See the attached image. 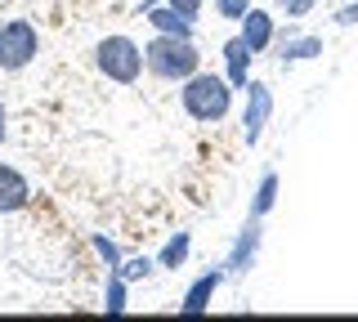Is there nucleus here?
I'll return each instance as SVG.
<instances>
[{"instance_id": "15", "label": "nucleus", "mask_w": 358, "mask_h": 322, "mask_svg": "<svg viewBox=\"0 0 358 322\" xmlns=\"http://www.w3.org/2000/svg\"><path fill=\"white\" fill-rule=\"evenodd\" d=\"M126 309H130V282L121 273H108V282H103V314L117 318V314H126Z\"/></svg>"}, {"instance_id": "21", "label": "nucleus", "mask_w": 358, "mask_h": 322, "mask_svg": "<svg viewBox=\"0 0 358 322\" xmlns=\"http://www.w3.org/2000/svg\"><path fill=\"white\" fill-rule=\"evenodd\" d=\"M336 27H358V5H341V9H336Z\"/></svg>"}, {"instance_id": "20", "label": "nucleus", "mask_w": 358, "mask_h": 322, "mask_svg": "<svg viewBox=\"0 0 358 322\" xmlns=\"http://www.w3.org/2000/svg\"><path fill=\"white\" fill-rule=\"evenodd\" d=\"M166 5H175L184 18H193V23H197V18H201V9H206L210 0H166Z\"/></svg>"}, {"instance_id": "18", "label": "nucleus", "mask_w": 358, "mask_h": 322, "mask_svg": "<svg viewBox=\"0 0 358 322\" xmlns=\"http://www.w3.org/2000/svg\"><path fill=\"white\" fill-rule=\"evenodd\" d=\"M278 14H287L291 23H300V18H309L313 9H318V0H273Z\"/></svg>"}, {"instance_id": "12", "label": "nucleus", "mask_w": 358, "mask_h": 322, "mask_svg": "<svg viewBox=\"0 0 358 322\" xmlns=\"http://www.w3.org/2000/svg\"><path fill=\"white\" fill-rule=\"evenodd\" d=\"M143 23H148L152 31H162V36H193V31H197V23H193V18H184L175 5L148 9V14H143Z\"/></svg>"}, {"instance_id": "10", "label": "nucleus", "mask_w": 358, "mask_h": 322, "mask_svg": "<svg viewBox=\"0 0 358 322\" xmlns=\"http://www.w3.org/2000/svg\"><path fill=\"white\" fill-rule=\"evenodd\" d=\"M31 206V184L18 166L0 161V215H18V210Z\"/></svg>"}, {"instance_id": "3", "label": "nucleus", "mask_w": 358, "mask_h": 322, "mask_svg": "<svg viewBox=\"0 0 358 322\" xmlns=\"http://www.w3.org/2000/svg\"><path fill=\"white\" fill-rule=\"evenodd\" d=\"M94 68L103 81L112 85H139V76L148 72V63H143V45L126 31H112L94 45Z\"/></svg>"}, {"instance_id": "6", "label": "nucleus", "mask_w": 358, "mask_h": 322, "mask_svg": "<svg viewBox=\"0 0 358 322\" xmlns=\"http://www.w3.org/2000/svg\"><path fill=\"white\" fill-rule=\"evenodd\" d=\"M260 251H264V219H255V215H246L242 219V228L233 233V242H229V251H224V269H229V277H246L260 264Z\"/></svg>"}, {"instance_id": "5", "label": "nucleus", "mask_w": 358, "mask_h": 322, "mask_svg": "<svg viewBox=\"0 0 358 322\" xmlns=\"http://www.w3.org/2000/svg\"><path fill=\"white\" fill-rule=\"evenodd\" d=\"M273 112H278V98H273V85L268 81H255L242 90V143L246 148H260L268 126H273Z\"/></svg>"}, {"instance_id": "17", "label": "nucleus", "mask_w": 358, "mask_h": 322, "mask_svg": "<svg viewBox=\"0 0 358 322\" xmlns=\"http://www.w3.org/2000/svg\"><path fill=\"white\" fill-rule=\"evenodd\" d=\"M152 269H157V255H126L117 273L134 286V282H143V277H152Z\"/></svg>"}, {"instance_id": "4", "label": "nucleus", "mask_w": 358, "mask_h": 322, "mask_svg": "<svg viewBox=\"0 0 358 322\" xmlns=\"http://www.w3.org/2000/svg\"><path fill=\"white\" fill-rule=\"evenodd\" d=\"M41 54V31L31 18H5L0 23V72L5 76H18L36 63Z\"/></svg>"}, {"instance_id": "19", "label": "nucleus", "mask_w": 358, "mask_h": 322, "mask_svg": "<svg viewBox=\"0 0 358 322\" xmlns=\"http://www.w3.org/2000/svg\"><path fill=\"white\" fill-rule=\"evenodd\" d=\"M210 5H215V18H224V23H242L251 0H210Z\"/></svg>"}, {"instance_id": "2", "label": "nucleus", "mask_w": 358, "mask_h": 322, "mask_svg": "<svg viewBox=\"0 0 358 322\" xmlns=\"http://www.w3.org/2000/svg\"><path fill=\"white\" fill-rule=\"evenodd\" d=\"M143 63H148V76L166 85H184L188 76L201 72V50L193 36H162L152 31V41L143 45Z\"/></svg>"}, {"instance_id": "14", "label": "nucleus", "mask_w": 358, "mask_h": 322, "mask_svg": "<svg viewBox=\"0 0 358 322\" xmlns=\"http://www.w3.org/2000/svg\"><path fill=\"white\" fill-rule=\"evenodd\" d=\"M188 255H193V233L188 228H179V233H171V237L162 242V251H157V269H171V273H179L188 264Z\"/></svg>"}, {"instance_id": "13", "label": "nucleus", "mask_w": 358, "mask_h": 322, "mask_svg": "<svg viewBox=\"0 0 358 322\" xmlns=\"http://www.w3.org/2000/svg\"><path fill=\"white\" fill-rule=\"evenodd\" d=\"M278 197H282V180H278V170H264L260 184H255V193H251V206H246V215L268 219V215H273V206H278Z\"/></svg>"}, {"instance_id": "7", "label": "nucleus", "mask_w": 358, "mask_h": 322, "mask_svg": "<svg viewBox=\"0 0 358 322\" xmlns=\"http://www.w3.org/2000/svg\"><path fill=\"white\" fill-rule=\"evenodd\" d=\"M224 282H229V269H224V264H210L206 273H197L193 282L184 286V295H179V314H188V318L206 314V309L215 305V295H220Z\"/></svg>"}, {"instance_id": "22", "label": "nucleus", "mask_w": 358, "mask_h": 322, "mask_svg": "<svg viewBox=\"0 0 358 322\" xmlns=\"http://www.w3.org/2000/svg\"><path fill=\"white\" fill-rule=\"evenodd\" d=\"M9 139V108H5V98H0V143Z\"/></svg>"}, {"instance_id": "11", "label": "nucleus", "mask_w": 358, "mask_h": 322, "mask_svg": "<svg viewBox=\"0 0 358 322\" xmlns=\"http://www.w3.org/2000/svg\"><path fill=\"white\" fill-rule=\"evenodd\" d=\"M220 59H224V76H229L233 81V90H246V85H251V63H255V54H251V45H246L242 36H229L224 41V50H220Z\"/></svg>"}, {"instance_id": "1", "label": "nucleus", "mask_w": 358, "mask_h": 322, "mask_svg": "<svg viewBox=\"0 0 358 322\" xmlns=\"http://www.w3.org/2000/svg\"><path fill=\"white\" fill-rule=\"evenodd\" d=\"M233 81L224 72H206L201 68L197 76H188L184 85H179V108H184L188 121H197V126H220V121L233 117Z\"/></svg>"}, {"instance_id": "23", "label": "nucleus", "mask_w": 358, "mask_h": 322, "mask_svg": "<svg viewBox=\"0 0 358 322\" xmlns=\"http://www.w3.org/2000/svg\"><path fill=\"white\" fill-rule=\"evenodd\" d=\"M157 5H166V0H139V18L148 14V9H157Z\"/></svg>"}, {"instance_id": "8", "label": "nucleus", "mask_w": 358, "mask_h": 322, "mask_svg": "<svg viewBox=\"0 0 358 322\" xmlns=\"http://www.w3.org/2000/svg\"><path fill=\"white\" fill-rule=\"evenodd\" d=\"M322 36H313V31H300V27H287L278 31V45H273V59L282 63V68H296V63H313L322 59Z\"/></svg>"}, {"instance_id": "16", "label": "nucleus", "mask_w": 358, "mask_h": 322, "mask_svg": "<svg viewBox=\"0 0 358 322\" xmlns=\"http://www.w3.org/2000/svg\"><path fill=\"white\" fill-rule=\"evenodd\" d=\"M90 247H94V255L103 260V269L108 273H117L121 269V260H126V251L117 247V237H108V233H90Z\"/></svg>"}, {"instance_id": "9", "label": "nucleus", "mask_w": 358, "mask_h": 322, "mask_svg": "<svg viewBox=\"0 0 358 322\" xmlns=\"http://www.w3.org/2000/svg\"><path fill=\"white\" fill-rule=\"evenodd\" d=\"M278 31H282V27H278V18L268 14V9H260V5H251V9H246V18L238 23V36L251 45L255 59H260V54H273Z\"/></svg>"}]
</instances>
